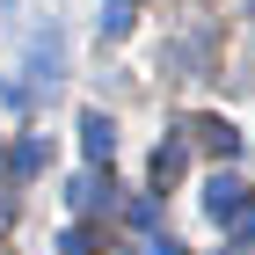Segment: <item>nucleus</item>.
<instances>
[{"mask_svg": "<svg viewBox=\"0 0 255 255\" xmlns=\"http://www.w3.org/2000/svg\"><path fill=\"white\" fill-rule=\"evenodd\" d=\"M59 73H66V44H59V29H37V37H29V88H37V95H51V88H59Z\"/></svg>", "mask_w": 255, "mask_h": 255, "instance_id": "obj_1", "label": "nucleus"}, {"mask_svg": "<svg viewBox=\"0 0 255 255\" xmlns=\"http://www.w3.org/2000/svg\"><path fill=\"white\" fill-rule=\"evenodd\" d=\"M182 138H197V146H204V153H219V160L241 153V131H234L226 117H190V124H182Z\"/></svg>", "mask_w": 255, "mask_h": 255, "instance_id": "obj_2", "label": "nucleus"}, {"mask_svg": "<svg viewBox=\"0 0 255 255\" xmlns=\"http://www.w3.org/2000/svg\"><path fill=\"white\" fill-rule=\"evenodd\" d=\"M80 146H88V160H110L117 153V124L102 117V110H88V117H80Z\"/></svg>", "mask_w": 255, "mask_h": 255, "instance_id": "obj_3", "label": "nucleus"}, {"mask_svg": "<svg viewBox=\"0 0 255 255\" xmlns=\"http://www.w3.org/2000/svg\"><path fill=\"white\" fill-rule=\"evenodd\" d=\"M241 204H248V197H241V182H234V175H212V182H204V212H212L219 226H226Z\"/></svg>", "mask_w": 255, "mask_h": 255, "instance_id": "obj_4", "label": "nucleus"}, {"mask_svg": "<svg viewBox=\"0 0 255 255\" xmlns=\"http://www.w3.org/2000/svg\"><path fill=\"white\" fill-rule=\"evenodd\" d=\"M182 168H190V138H168V146L153 153V182H175Z\"/></svg>", "mask_w": 255, "mask_h": 255, "instance_id": "obj_5", "label": "nucleus"}, {"mask_svg": "<svg viewBox=\"0 0 255 255\" xmlns=\"http://www.w3.org/2000/svg\"><path fill=\"white\" fill-rule=\"evenodd\" d=\"M66 197H73L80 212H95V204H110V182H95V175H73V182H66Z\"/></svg>", "mask_w": 255, "mask_h": 255, "instance_id": "obj_6", "label": "nucleus"}, {"mask_svg": "<svg viewBox=\"0 0 255 255\" xmlns=\"http://www.w3.org/2000/svg\"><path fill=\"white\" fill-rule=\"evenodd\" d=\"M59 248H66V255H95V241L80 234V226H66V234H59Z\"/></svg>", "mask_w": 255, "mask_h": 255, "instance_id": "obj_7", "label": "nucleus"}, {"mask_svg": "<svg viewBox=\"0 0 255 255\" xmlns=\"http://www.w3.org/2000/svg\"><path fill=\"white\" fill-rule=\"evenodd\" d=\"M146 255H182V248H175L168 234H153V241H146Z\"/></svg>", "mask_w": 255, "mask_h": 255, "instance_id": "obj_8", "label": "nucleus"}, {"mask_svg": "<svg viewBox=\"0 0 255 255\" xmlns=\"http://www.w3.org/2000/svg\"><path fill=\"white\" fill-rule=\"evenodd\" d=\"M7 7H15V0H0V15H7Z\"/></svg>", "mask_w": 255, "mask_h": 255, "instance_id": "obj_9", "label": "nucleus"}]
</instances>
